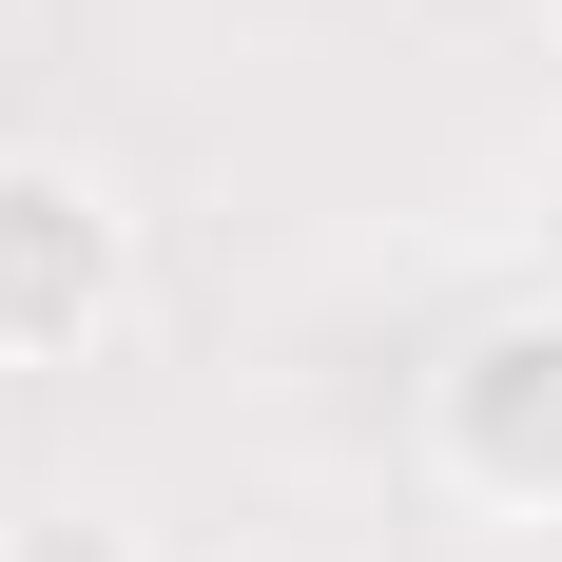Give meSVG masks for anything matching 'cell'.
Returning a JSON list of instances; mask_svg holds the SVG:
<instances>
[{
    "instance_id": "6da1fadb",
    "label": "cell",
    "mask_w": 562,
    "mask_h": 562,
    "mask_svg": "<svg viewBox=\"0 0 562 562\" xmlns=\"http://www.w3.org/2000/svg\"><path fill=\"white\" fill-rule=\"evenodd\" d=\"M136 311V214L78 156H0V369H78Z\"/></svg>"
},
{
    "instance_id": "7a4b0ae2",
    "label": "cell",
    "mask_w": 562,
    "mask_h": 562,
    "mask_svg": "<svg viewBox=\"0 0 562 562\" xmlns=\"http://www.w3.org/2000/svg\"><path fill=\"white\" fill-rule=\"evenodd\" d=\"M427 427L485 505H562V311H485L427 369Z\"/></svg>"
},
{
    "instance_id": "3957f363",
    "label": "cell",
    "mask_w": 562,
    "mask_h": 562,
    "mask_svg": "<svg viewBox=\"0 0 562 562\" xmlns=\"http://www.w3.org/2000/svg\"><path fill=\"white\" fill-rule=\"evenodd\" d=\"M0 562H136V524H98V505H40V524H0Z\"/></svg>"
}]
</instances>
